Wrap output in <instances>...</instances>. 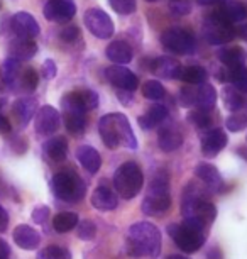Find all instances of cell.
<instances>
[{"instance_id": "22", "label": "cell", "mask_w": 247, "mask_h": 259, "mask_svg": "<svg viewBox=\"0 0 247 259\" xmlns=\"http://www.w3.org/2000/svg\"><path fill=\"white\" fill-rule=\"evenodd\" d=\"M158 143H159V148L164 153H173V151L180 149L181 144H183V136L178 129L174 127L168 125V127H163L158 134Z\"/></svg>"}, {"instance_id": "12", "label": "cell", "mask_w": 247, "mask_h": 259, "mask_svg": "<svg viewBox=\"0 0 247 259\" xmlns=\"http://www.w3.org/2000/svg\"><path fill=\"white\" fill-rule=\"evenodd\" d=\"M105 76H107V80L112 83L114 87H117V89L125 90V92H132L139 87V78L135 76L129 68H125L122 65L109 66L107 70H105Z\"/></svg>"}, {"instance_id": "14", "label": "cell", "mask_w": 247, "mask_h": 259, "mask_svg": "<svg viewBox=\"0 0 247 259\" xmlns=\"http://www.w3.org/2000/svg\"><path fill=\"white\" fill-rule=\"evenodd\" d=\"M11 27H12V31L22 39H32L39 34V24H37L36 19L27 12L14 14L11 19Z\"/></svg>"}, {"instance_id": "38", "label": "cell", "mask_w": 247, "mask_h": 259, "mask_svg": "<svg viewBox=\"0 0 247 259\" xmlns=\"http://www.w3.org/2000/svg\"><path fill=\"white\" fill-rule=\"evenodd\" d=\"M37 259H71V252L61 246H47L37 252Z\"/></svg>"}, {"instance_id": "17", "label": "cell", "mask_w": 247, "mask_h": 259, "mask_svg": "<svg viewBox=\"0 0 247 259\" xmlns=\"http://www.w3.org/2000/svg\"><path fill=\"white\" fill-rule=\"evenodd\" d=\"M195 175H196L198 180H202L203 185H207L208 190H212V192H220L222 187H224V182H222V177H220L219 169H217L215 166L210 164V163L196 164Z\"/></svg>"}, {"instance_id": "53", "label": "cell", "mask_w": 247, "mask_h": 259, "mask_svg": "<svg viewBox=\"0 0 247 259\" xmlns=\"http://www.w3.org/2000/svg\"><path fill=\"white\" fill-rule=\"evenodd\" d=\"M207 257H208V259H222V252H220V249H219V247H212L210 251H208Z\"/></svg>"}, {"instance_id": "8", "label": "cell", "mask_w": 247, "mask_h": 259, "mask_svg": "<svg viewBox=\"0 0 247 259\" xmlns=\"http://www.w3.org/2000/svg\"><path fill=\"white\" fill-rule=\"evenodd\" d=\"M202 32H203L205 41L210 42V45H214V46L225 45V42L232 41L234 36L237 34V31L234 29V24L227 21L219 11H217L215 14H210V16L203 21Z\"/></svg>"}, {"instance_id": "24", "label": "cell", "mask_w": 247, "mask_h": 259, "mask_svg": "<svg viewBox=\"0 0 247 259\" xmlns=\"http://www.w3.org/2000/svg\"><path fill=\"white\" fill-rule=\"evenodd\" d=\"M105 56L112 63H115V65H125V63L132 61L134 51L125 41H114L105 50Z\"/></svg>"}, {"instance_id": "44", "label": "cell", "mask_w": 247, "mask_h": 259, "mask_svg": "<svg viewBox=\"0 0 247 259\" xmlns=\"http://www.w3.org/2000/svg\"><path fill=\"white\" fill-rule=\"evenodd\" d=\"M169 9L176 16H186V14H190L191 6H190V0H171L169 2Z\"/></svg>"}, {"instance_id": "7", "label": "cell", "mask_w": 247, "mask_h": 259, "mask_svg": "<svg viewBox=\"0 0 247 259\" xmlns=\"http://www.w3.org/2000/svg\"><path fill=\"white\" fill-rule=\"evenodd\" d=\"M144 185V175L142 169L134 161H127V163L120 164L114 175V187L119 192L120 197L125 200H130L142 190Z\"/></svg>"}, {"instance_id": "58", "label": "cell", "mask_w": 247, "mask_h": 259, "mask_svg": "<svg viewBox=\"0 0 247 259\" xmlns=\"http://www.w3.org/2000/svg\"><path fill=\"white\" fill-rule=\"evenodd\" d=\"M2 107H4V100H0V110H2Z\"/></svg>"}, {"instance_id": "34", "label": "cell", "mask_w": 247, "mask_h": 259, "mask_svg": "<svg viewBox=\"0 0 247 259\" xmlns=\"http://www.w3.org/2000/svg\"><path fill=\"white\" fill-rule=\"evenodd\" d=\"M222 100H224L225 109L234 112V114L244 107V97L240 95L239 90L232 89V87H225V89L222 90Z\"/></svg>"}, {"instance_id": "46", "label": "cell", "mask_w": 247, "mask_h": 259, "mask_svg": "<svg viewBox=\"0 0 247 259\" xmlns=\"http://www.w3.org/2000/svg\"><path fill=\"white\" fill-rule=\"evenodd\" d=\"M180 102L183 107H191L195 105V90L191 89V87H185V89L180 90Z\"/></svg>"}, {"instance_id": "16", "label": "cell", "mask_w": 247, "mask_h": 259, "mask_svg": "<svg viewBox=\"0 0 247 259\" xmlns=\"http://www.w3.org/2000/svg\"><path fill=\"white\" fill-rule=\"evenodd\" d=\"M227 141H229V138H227V134L220 129V127H217V129H210L202 138L203 156H207V158H215V156L227 146Z\"/></svg>"}, {"instance_id": "9", "label": "cell", "mask_w": 247, "mask_h": 259, "mask_svg": "<svg viewBox=\"0 0 247 259\" xmlns=\"http://www.w3.org/2000/svg\"><path fill=\"white\" fill-rule=\"evenodd\" d=\"M161 42L169 51L178 55H190L195 51V37L190 31L183 27H169L161 34Z\"/></svg>"}, {"instance_id": "19", "label": "cell", "mask_w": 247, "mask_h": 259, "mask_svg": "<svg viewBox=\"0 0 247 259\" xmlns=\"http://www.w3.org/2000/svg\"><path fill=\"white\" fill-rule=\"evenodd\" d=\"M37 45L32 39H22L19 37L9 45V58H14L17 61H27L36 56Z\"/></svg>"}, {"instance_id": "31", "label": "cell", "mask_w": 247, "mask_h": 259, "mask_svg": "<svg viewBox=\"0 0 247 259\" xmlns=\"http://www.w3.org/2000/svg\"><path fill=\"white\" fill-rule=\"evenodd\" d=\"M229 22H240L247 17V7L239 0H227L219 11Z\"/></svg>"}, {"instance_id": "11", "label": "cell", "mask_w": 247, "mask_h": 259, "mask_svg": "<svg viewBox=\"0 0 247 259\" xmlns=\"http://www.w3.org/2000/svg\"><path fill=\"white\" fill-rule=\"evenodd\" d=\"M60 112L51 105H42L34 119V127L39 136H51L60 129Z\"/></svg>"}, {"instance_id": "37", "label": "cell", "mask_w": 247, "mask_h": 259, "mask_svg": "<svg viewBox=\"0 0 247 259\" xmlns=\"http://www.w3.org/2000/svg\"><path fill=\"white\" fill-rule=\"evenodd\" d=\"M37 83H39V75H37V71L34 70V68H26V70H22L21 81H19V85H21L22 90L34 92L37 89Z\"/></svg>"}, {"instance_id": "5", "label": "cell", "mask_w": 247, "mask_h": 259, "mask_svg": "<svg viewBox=\"0 0 247 259\" xmlns=\"http://www.w3.org/2000/svg\"><path fill=\"white\" fill-rule=\"evenodd\" d=\"M168 234L183 252H195L205 242V227L193 221L171 224V226H168Z\"/></svg>"}, {"instance_id": "50", "label": "cell", "mask_w": 247, "mask_h": 259, "mask_svg": "<svg viewBox=\"0 0 247 259\" xmlns=\"http://www.w3.org/2000/svg\"><path fill=\"white\" fill-rule=\"evenodd\" d=\"M9 227V213L7 210L0 205V232H6Z\"/></svg>"}, {"instance_id": "59", "label": "cell", "mask_w": 247, "mask_h": 259, "mask_svg": "<svg viewBox=\"0 0 247 259\" xmlns=\"http://www.w3.org/2000/svg\"><path fill=\"white\" fill-rule=\"evenodd\" d=\"M146 2H158V0H146Z\"/></svg>"}, {"instance_id": "33", "label": "cell", "mask_w": 247, "mask_h": 259, "mask_svg": "<svg viewBox=\"0 0 247 259\" xmlns=\"http://www.w3.org/2000/svg\"><path fill=\"white\" fill-rule=\"evenodd\" d=\"M80 219L75 212H60L53 221V229L60 234H66L78 226Z\"/></svg>"}, {"instance_id": "55", "label": "cell", "mask_w": 247, "mask_h": 259, "mask_svg": "<svg viewBox=\"0 0 247 259\" xmlns=\"http://www.w3.org/2000/svg\"><path fill=\"white\" fill-rule=\"evenodd\" d=\"M200 6H215V4H220V2H225V0H196Z\"/></svg>"}, {"instance_id": "51", "label": "cell", "mask_w": 247, "mask_h": 259, "mask_svg": "<svg viewBox=\"0 0 247 259\" xmlns=\"http://www.w3.org/2000/svg\"><path fill=\"white\" fill-rule=\"evenodd\" d=\"M12 131V125L11 122H9V119H6L2 114H0V134H7Z\"/></svg>"}, {"instance_id": "21", "label": "cell", "mask_w": 247, "mask_h": 259, "mask_svg": "<svg viewBox=\"0 0 247 259\" xmlns=\"http://www.w3.org/2000/svg\"><path fill=\"white\" fill-rule=\"evenodd\" d=\"M117 205H119L117 195H115L109 187H98V188H95L93 193H91V207L96 210L109 212V210L117 208Z\"/></svg>"}, {"instance_id": "48", "label": "cell", "mask_w": 247, "mask_h": 259, "mask_svg": "<svg viewBox=\"0 0 247 259\" xmlns=\"http://www.w3.org/2000/svg\"><path fill=\"white\" fill-rule=\"evenodd\" d=\"M56 63L53 61V60H46L44 61V65H42V76L47 78V80H51V78H55L56 76Z\"/></svg>"}, {"instance_id": "45", "label": "cell", "mask_w": 247, "mask_h": 259, "mask_svg": "<svg viewBox=\"0 0 247 259\" xmlns=\"http://www.w3.org/2000/svg\"><path fill=\"white\" fill-rule=\"evenodd\" d=\"M50 215H51V210L47 205H37V207L32 210V221L36 224H46Z\"/></svg>"}, {"instance_id": "27", "label": "cell", "mask_w": 247, "mask_h": 259, "mask_svg": "<svg viewBox=\"0 0 247 259\" xmlns=\"http://www.w3.org/2000/svg\"><path fill=\"white\" fill-rule=\"evenodd\" d=\"M217 58L224 63V66L227 68H239L245 66L247 61V53L242 50L240 46H230V48H222L217 53Z\"/></svg>"}, {"instance_id": "49", "label": "cell", "mask_w": 247, "mask_h": 259, "mask_svg": "<svg viewBox=\"0 0 247 259\" xmlns=\"http://www.w3.org/2000/svg\"><path fill=\"white\" fill-rule=\"evenodd\" d=\"M12 149H14V153H17V154H24L27 151V141L26 139H22V138H16L12 141Z\"/></svg>"}, {"instance_id": "2", "label": "cell", "mask_w": 247, "mask_h": 259, "mask_svg": "<svg viewBox=\"0 0 247 259\" xmlns=\"http://www.w3.org/2000/svg\"><path fill=\"white\" fill-rule=\"evenodd\" d=\"M125 251L132 257L156 259L161 254V232L151 222H137L129 229Z\"/></svg>"}, {"instance_id": "43", "label": "cell", "mask_w": 247, "mask_h": 259, "mask_svg": "<svg viewBox=\"0 0 247 259\" xmlns=\"http://www.w3.org/2000/svg\"><path fill=\"white\" fill-rule=\"evenodd\" d=\"M78 95L81 99V104L85 107V110H93L98 107V95H96L93 90H88V89L78 90Z\"/></svg>"}, {"instance_id": "20", "label": "cell", "mask_w": 247, "mask_h": 259, "mask_svg": "<svg viewBox=\"0 0 247 259\" xmlns=\"http://www.w3.org/2000/svg\"><path fill=\"white\" fill-rule=\"evenodd\" d=\"M37 110V100L34 97H24V99L16 100V104L12 107V114L16 115V119L19 120L21 127L27 125L29 120L36 115Z\"/></svg>"}, {"instance_id": "15", "label": "cell", "mask_w": 247, "mask_h": 259, "mask_svg": "<svg viewBox=\"0 0 247 259\" xmlns=\"http://www.w3.org/2000/svg\"><path fill=\"white\" fill-rule=\"evenodd\" d=\"M151 71L158 78H166V80H178L181 76L183 66L178 60L171 56H161L156 58L151 63Z\"/></svg>"}, {"instance_id": "35", "label": "cell", "mask_w": 247, "mask_h": 259, "mask_svg": "<svg viewBox=\"0 0 247 259\" xmlns=\"http://www.w3.org/2000/svg\"><path fill=\"white\" fill-rule=\"evenodd\" d=\"M180 80L190 85H202V83H207V71L202 66H186L183 68Z\"/></svg>"}, {"instance_id": "10", "label": "cell", "mask_w": 247, "mask_h": 259, "mask_svg": "<svg viewBox=\"0 0 247 259\" xmlns=\"http://www.w3.org/2000/svg\"><path fill=\"white\" fill-rule=\"evenodd\" d=\"M86 29L98 39H109L114 36V22L107 12H104L98 7L88 9L83 17Z\"/></svg>"}, {"instance_id": "29", "label": "cell", "mask_w": 247, "mask_h": 259, "mask_svg": "<svg viewBox=\"0 0 247 259\" xmlns=\"http://www.w3.org/2000/svg\"><path fill=\"white\" fill-rule=\"evenodd\" d=\"M166 117H168V107L163 104H156V105H153L146 114L140 115L137 122L142 129H154L156 125L166 120Z\"/></svg>"}, {"instance_id": "56", "label": "cell", "mask_w": 247, "mask_h": 259, "mask_svg": "<svg viewBox=\"0 0 247 259\" xmlns=\"http://www.w3.org/2000/svg\"><path fill=\"white\" fill-rule=\"evenodd\" d=\"M237 153H239V154L242 156V158H244V159L247 161V149H245V148H239V149H237Z\"/></svg>"}, {"instance_id": "52", "label": "cell", "mask_w": 247, "mask_h": 259, "mask_svg": "<svg viewBox=\"0 0 247 259\" xmlns=\"http://www.w3.org/2000/svg\"><path fill=\"white\" fill-rule=\"evenodd\" d=\"M9 256H11V247L4 239H0V259H9Z\"/></svg>"}, {"instance_id": "25", "label": "cell", "mask_w": 247, "mask_h": 259, "mask_svg": "<svg viewBox=\"0 0 247 259\" xmlns=\"http://www.w3.org/2000/svg\"><path fill=\"white\" fill-rule=\"evenodd\" d=\"M76 159L80 161V164L88 171V173H96L102 166V156L95 148L91 146H80L76 149Z\"/></svg>"}, {"instance_id": "36", "label": "cell", "mask_w": 247, "mask_h": 259, "mask_svg": "<svg viewBox=\"0 0 247 259\" xmlns=\"http://www.w3.org/2000/svg\"><path fill=\"white\" fill-rule=\"evenodd\" d=\"M142 95L147 100H161L166 95V90H164V87L158 80H147L142 85Z\"/></svg>"}, {"instance_id": "39", "label": "cell", "mask_w": 247, "mask_h": 259, "mask_svg": "<svg viewBox=\"0 0 247 259\" xmlns=\"http://www.w3.org/2000/svg\"><path fill=\"white\" fill-rule=\"evenodd\" d=\"M227 129L230 131V133H239V131H244L247 127V114L245 112H235V114H232L229 119L225 122Z\"/></svg>"}, {"instance_id": "23", "label": "cell", "mask_w": 247, "mask_h": 259, "mask_svg": "<svg viewBox=\"0 0 247 259\" xmlns=\"http://www.w3.org/2000/svg\"><path fill=\"white\" fill-rule=\"evenodd\" d=\"M21 75H22L21 61L14 60V58H7V60L2 63V66H0V78H2V81L6 83L9 89L19 87Z\"/></svg>"}, {"instance_id": "47", "label": "cell", "mask_w": 247, "mask_h": 259, "mask_svg": "<svg viewBox=\"0 0 247 259\" xmlns=\"http://www.w3.org/2000/svg\"><path fill=\"white\" fill-rule=\"evenodd\" d=\"M61 39L63 41H66V42H75L76 39L80 37V29L73 26V24H70V26H66L65 29L61 31Z\"/></svg>"}, {"instance_id": "40", "label": "cell", "mask_w": 247, "mask_h": 259, "mask_svg": "<svg viewBox=\"0 0 247 259\" xmlns=\"http://www.w3.org/2000/svg\"><path fill=\"white\" fill-rule=\"evenodd\" d=\"M109 4L120 16H130V14L135 12V7H137L135 0H109Z\"/></svg>"}, {"instance_id": "54", "label": "cell", "mask_w": 247, "mask_h": 259, "mask_svg": "<svg viewBox=\"0 0 247 259\" xmlns=\"http://www.w3.org/2000/svg\"><path fill=\"white\" fill-rule=\"evenodd\" d=\"M237 34H239L240 39L247 41V24H244V26H240L239 29H237Z\"/></svg>"}, {"instance_id": "42", "label": "cell", "mask_w": 247, "mask_h": 259, "mask_svg": "<svg viewBox=\"0 0 247 259\" xmlns=\"http://www.w3.org/2000/svg\"><path fill=\"white\" fill-rule=\"evenodd\" d=\"M76 234L83 241H91L96 236V226L91 221H81L76 226Z\"/></svg>"}, {"instance_id": "4", "label": "cell", "mask_w": 247, "mask_h": 259, "mask_svg": "<svg viewBox=\"0 0 247 259\" xmlns=\"http://www.w3.org/2000/svg\"><path fill=\"white\" fill-rule=\"evenodd\" d=\"M51 190L56 198L63 202L76 203L83 200L86 193V185L73 169H61L51 180Z\"/></svg>"}, {"instance_id": "18", "label": "cell", "mask_w": 247, "mask_h": 259, "mask_svg": "<svg viewBox=\"0 0 247 259\" xmlns=\"http://www.w3.org/2000/svg\"><path fill=\"white\" fill-rule=\"evenodd\" d=\"M14 241L21 249H26V251H34V249L39 247L41 244V236L36 229L26 226V224H21V226L16 227L14 231Z\"/></svg>"}, {"instance_id": "13", "label": "cell", "mask_w": 247, "mask_h": 259, "mask_svg": "<svg viewBox=\"0 0 247 259\" xmlns=\"http://www.w3.org/2000/svg\"><path fill=\"white\" fill-rule=\"evenodd\" d=\"M76 7L71 0H47L44 17L51 22H68L75 17Z\"/></svg>"}, {"instance_id": "6", "label": "cell", "mask_w": 247, "mask_h": 259, "mask_svg": "<svg viewBox=\"0 0 247 259\" xmlns=\"http://www.w3.org/2000/svg\"><path fill=\"white\" fill-rule=\"evenodd\" d=\"M171 207V195H169V182L164 173L156 175L151 182V188L142 202V212L151 217H159L168 212Z\"/></svg>"}, {"instance_id": "30", "label": "cell", "mask_w": 247, "mask_h": 259, "mask_svg": "<svg viewBox=\"0 0 247 259\" xmlns=\"http://www.w3.org/2000/svg\"><path fill=\"white\" fill-rule=\"evenodd\" d=\"M42 151L50 159L53 161H63L66 159L68 154V141L65 136H55L50 141L42 144Z\"/></svg>"}, {"instance_id": "3", "label": "cell", "mask_w": 247, "mask_h": 259, "mask_svg": "<svg viewBox=\"0 0 247 259\" xmlns=\"http://www.w3.org/2000/svg\"><path fill=\"white\" fill-rule=\"evenodd\" d=\"M98 133L109 149H117L119 146L137 149V139L134 136L129 119L124 114L114 112V114L104 115L98 122Z\"/></svg>"}, {"instance_id": "28", "label": "cell", "mask_w": 247, "mask_h": 259, "mask_svg": "<svg viewBox=\"0 0 247 259\" xmlns=\"http://www.w3.org/2000/svg\"><path fill=\"white\" fill-rule=\"evenodd\" d=\"M217 102V92L210 83H202L198 89H195V107L198 110L210 112L215 107Z\"/></svg>"}, {"instance_id": "41", "label": "cell", "mask_w": 247, "mask_h": 259, "mask_svg": "<svg viewBox=\"0 0 247 259\" xmlns=\"http://www.w3.org/2000/svg\"><path fill=\"white\" fill-rule=\"evenodd\" d=\"M188 122L193 124L198 129H205V127L210 125V115H208V112H203V110H191L190 114H188Z\"/></svg>"}, {"instance_id": "32", "label": "cell", "mask_w": 247, "mask_h": 259, "mask_svg": "<svg viewBox=\"0 0 247 259\" xmlns=\"http://www.w3.org/2000/svg\"><path fill=\"white\" fill-rule=\"evenodd\" d=\"M63 120H65V127L70 134L73 136L83 134L86 127L85 112H63Z\"/></svg>"}, {"instance_id": "57", "label": "cell", "mask_w": 247, "mask_h": 259, "mask_svg": "<svg viewBox=\"0 0 247 259\" xmlns=\"http://www.w3.org/2000/svg\"><path fill=\"white\" fill-rule=\"evenodd\" d=\"M166 259H188V257L181 256V254H171V256H168Z\"/></svg>"}, {"instance_id": "26", "label": "cell", "mask_w": 247, "mask_h": 259, "mask_svg": "<svg viewBox=\"0 0 247 259\" xmlns=\"http://www.w3.org/2000/svg\"><path fill=\"white\" fill-rule=\"evenodd\" d=\"M220 81L229 80L232 85L235 87L239 92H245L247 94V66H239V68H224L220 73H217Z\"/></svg>"}, {"instance_id": "1", "label": "cell", "mask_w": 247, "mask_h": 259, "mask_svg": "<svg viewBox=\"0 0 247 259\" xmlns=\"http://www.w3.org/2000/svg\"><path fill=\"white\" fill-rule=\"evenodd\" d=\"M208 193H210V190L195 182H190L186 185L181 202V213L185 221L198 222L203 227L210 226L215 221L217 208L214 203L208 202Z\"/></svg>"}]
</instances>
